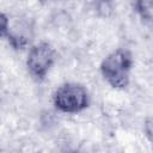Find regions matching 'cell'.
<instances>
[{"label": "cell", "mask_w": 153, "mask_h": 153, "mask_svg": "<svg viewBox=\"0 0 153 153\" xmlns=\"http://www.w3.org/2000/svg\"><path fill=\"white\" fill-rule=\"evenodd\" d=\"M131 60L127 51L117 49L102 61L100 72L104 79L114 87L122 88L128 85Z\"/></svg>", "instance_id": "obj_1"}, {"label": "cell", "mask_w": 153, "mask_h": 153, "mask_svg": "<svg viewBox=\"0 0 153 153\" xmlns=\"http://www.w3.org/2000/svg\"><path fill=\"white\" fill-rule=\"evenodd\" d=\"M54 104L56 109L66 114H76L85 110L88 105L87 90L75 82L61 85L54 94Z\"/></svg>", "instance_id": "obj_2"}, {"label": "cell", "mask_w": 153, "mask_h": 153, "mask_svg": "<svg viewBox=\"0 0 153 153\" xmlns=\"http://www.w3.org/2000/svg\"><path fill=\"white\" fill-rule=\"evenodd\" d=\"M54 61H55L54 48L49 43L41 42L30 48L27 53L26 65H27L29 72L33 76L42 79L50 71Z\"/></svg>", "instance_id": "obj_3"}, {"label": "cell", "mask_w": 153, "mask_h": 153, "mask_svg": "<svg viewBox=\"0 0 153 153\" xmlns=\"http://www.w3.org/2000/svg\"><path fill=\"white\" fill-rule=\"evenodd\" d=\"M152 6H153L152 1H140V2H137V11L145 20H151V18H152Z\"/></svg>", "instance_id": "obj_4"}, {"label": "cell", "mask_w": 153, "mask_h": 153, "mask_svg": "<svg viewBox=\"0 0 153 153\" xmlns=\"http://www.w3.org/2000/svg\"><path fill=\"white\" fill-rule=\"evenodd\" d=\"M8 29H10V22H8V18L0 11V37L6 35L8 32Z\"/></svg>", "instance_id": "obj_5"}]
</instances>
